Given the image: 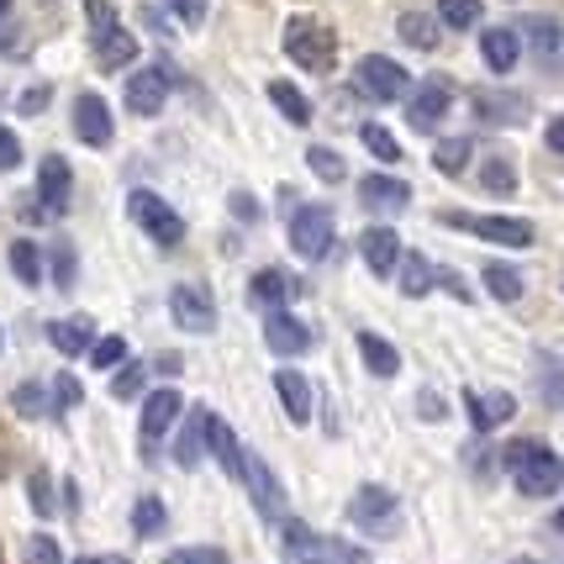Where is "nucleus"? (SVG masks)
Listing matches in <instances>:
<instances>
[{"instance_id":"3c124183","label":"nucleus","mask_w":564,"mask_h":564,"mask_svg":"<svg viewBox=\"0 0 564 564\" xmlns=\"http://www.w3.org/2000/svg\"><path fill=\"white\" fill-rule=\"evenodd\" d=\"M53 264H58V274H53V280H58L64 291H74V253H69V243L53 248Z\"/></svg>"},{"instance_id":"6ab92c4d","label":"nucleus","mask_w":564,"mask_h":564,"mask_svg":"<svg viewBox=\"0 0 564 564\" xmlns=\"http://www.w3.org/2000/svg\"><path fill=\"white\" fill-rule=\"evenodd\" d=\"M274 391H280L285 417H291V422H312V380H306L301 369H291V365L274 369Z\"/></svg>"},{"instance_id":"7c9ffc66","label":"nucleus","mask_w":564,"mask_h":564,"mask_svg":"<svg viewBox=\"0 0 564 564\" xmlns=\"http://www.w3.org/2000/svg\"><path fill=\"white\" fill-rule=\"evenodd\" d=\"M248 295H253L259 306H270V312H280V306L291 301V274H280V270L253 274V285H248Z\"/></svg>"},{"instance_id":"e433bc0d","label":"nucleus","mask_w":564,"mask_h":564,"mask_svg":"<svg viewBox=\"0 0 564 564\" xmlns=\"http://www.w3.org/2000/svg\"><path fill=\"white\" fill-rule=\"evenodd\" d=\"M469 138H443L438 148H433V164H438V174H459L469 164Z\"/></svg>"},{"instance_id":"09e8293b","label":"nucleus","mask_w":564,"mask_h":564,"mask_svg":"<svg viewBox=\"0 0 564 564\" xmlns=\"http://www.w3.org/2000/svg\"><path fill=\"white\" fill-rule=\"evenodd\" d=\"M227 212H232L238 221H259V217H264V206L248 196V191H232V196H227Z\"/></svg>"},{"instance_id":"37998d69","label":"nucleus","mask_w":564,"mask_h":564,"mask_svg":"<svg viewBox=\"0 0 564 564\" xmlns=\"http://www.w3.org/2000/svg\"><path fill=\"white\" fill-rule=\"evenodd\" d=\"M164 564H227V554L212 549V543H185V549H170Z\"/></svg>"},{"instance_id":"a211bd4d","label":"nucleus","mask_w":564,"mask_h":564,"mask_svg":"<svg viewBox=\"0 0 564 564\" xmlns=\"http://www.w3.org/2000/svg\"><path fill=\"white\" fill-rule=\"evenodd\" d=\"M359 200H365L369 212H406L412 206V185L395 180V174H369L365 185H359Z\"/></svg>"},{"instance_id":"13d9d810","label":"nucleus","mask_w":564,"mask_h":564,"mask_svg":"<svg viewBox=\"0 0 564 564\" xmlns=\"http://www.w3.org/2000/svg\"><path fill=\"white\" fill-rule=\"evenodd\" d=\"M554 533H560V539H564V507H560V517H554Z\"/></svg>"},{"instance_id":"412c9836","label":"nucleus","mask_w":564,"mask_h":564,"mask_svg":"<svg viewBox=\"0 0 564 564\" xmlns=\"http://www.w3.org/2000/svg\"><path fill=\"white\" fill-rule=\"evenodd\" d=\"M359 253H365V264L380 274V280H391L395 264H401V243H395L391 227H369L365 238H359Z\"/></svg>"},{"instance_id":"f03ea898","label":"nucleus","mask_w":564,"mask_h":564,"mask_svg":"<svg viewBox=\"0 0 564 564\" xmlns=\"http://www.w3.org/2000/svg\"><path fill=\"white\" fill-rule=\"evenodd\" d=\"M280 549H285V560L291 564H369V554L359 543L348 539H322L312 533L306 522H285V533H280Z\"/></svg>"},{"instance_id":"2f4dec72","label":"nucleus","mask_w":564,"mask_h":564,"mask_svg":"<svg viewBox=\"0 0 564 564\" xmlns=\"http://www.w3.org/2000/svg\"><path fill=\"white\" fill-rule=\"evenodd\" d=\"M480 17H486L480 0H438V26H448V32H475Z\"/></svg>"},{"instance_id":"a18cd8bd","label":"nucleus","mask_w":564,"mask_h":564,"mask_svg":"<svg viewBox=\"0 0 564 564\" xmlns=\"http://www.w3.org/2000/svg\"><path fill=\"white\" fill-rule=\"evenodd\" d=\"M143 380H148V369L127 359V365L117 369V380H111V395H117V401H132V395L143 391Z\"/></svg>"},{"instance_id":"6e6552de","label":"nucleus","mask_w":564,"mask_h":564,"mask_svg":"<svg viewBox=\"0 0 564 564\" xmlns=\"http://www.w3.org/2000/svg\"><path fill=\"white\" fill-rule=\"evenodd\" d=\"M291 248L301 259H322L333 248V206H322V200L301 206L291 217Z\"/></svg>"},{"instance_id":"680f3d73","label":"nucleus","mask_w":564,"mask_h":564,"mask_svg":"<svg viewBox=\"0 0 564 564\" xmlns=\"http://www.w3.org/2000/svg\"><path fill=\"white\" fill-rule=\"evenodd\" d=\"M517 564H533V560H517Z\"/></svg>"},{"instance_id":"39448f33","label":"nucleus","mask_w":564,"mask_h":564,"mask_svg":"<svg viewBox=\"0 0 564 564\" xmlns=\"http://www.w3.org/2000/svg\"><path fill=\"white\" fill-rule=\"evenodd\" d=\"M438 221L459 227V232H475V238H486V243H501V248H533V238H539L528 217H469V212H443Z\"/></svg>"},{"instance_id":"ea45409f","label":"nucleus","mask_w":564,"mask_h":564,"mask_svg":"<svg viewBox=\"0 0 564 564\" xmlns=\"http://www.w3.org/2000/svg\"><path fill=\"white\" fill-rule=\"evenodd\" d=\"M127 354H132V348H127V338H122V333H111V338H96V348H90V365H96V369H122Z\"/></svg>"},{"instance_id":"c85d7f7f","label":"nucleus","mask_w":564,"mask_h":564,"mask_svg":"<svg viewBox=\"0 0 564 564\" xmlns=\"http://www.w3.org/2000/svg\"><path fill=\"white\" fill-rule=\"evenodd\" d=\"M270 100H274V111H280L285 122H295V127L312 122V100L301 96L291 79H270Z\"/></svg>"},{"instance_id":"ddd939ff","label":"nucleus","mask_w":564,"mask_h":564,"mask_svg":"<svg viewBox=\"0 0 564 564\" xmlns=\"http://www.w3.org/2000/svg\"><path fill=\"white\" fill-rule=\"evenodd\" d=\"M465 412H469V427L475 433H491L501 422L517 417V395L507 391H465Z\"/></svg>"},{"instance_id":"c03bdc74","label":"nucleus","mask_w":564,"mask_h":564,"mask_svg":"<svg viewBox=\"0 0 564 564\" xmlns=\"http://www.w3.org/2000/svg\"><path fill=\"white\" fill-rule=\"evenodd\" d=\"M539 386H543V401H549L554 412H564V375L554 359H539Z\"/></svg>"},{"instance_id":"4d7b16f0","label":"nucleus","mask_w":564,"mask_h":564,"mask_svg":"<svg viewBox=\"0 0 564 564\" xmlns=\"http://www.w3.org/2000/svg\"><path fill=\"white\" fill-rule=\"evenodd\" d=\"M543 143L554 148V153H564V117H554V122H549V132H543Z\"/></svg>"},{"instance_id":"49530a36","label":"nucleus","mask_w":564,"mask_h":564,"mask_svg":"<svg viewBox=\"0 0 564 564\" xmlns=\"http://www.w3.org/2000/svg\"><path fill=\"white\" fill-rule=\"evenodd\" d=\"M26 564H64V549L53 533H37V539L26 543Z\"/></svg>"},{"instance_id":"f3484780","label":"nucleus","mask_w":564,"mask_h":564,"mask_svg":"<svg viewBox=\"0 0 564 564\" xmlns=\"http://www.w3.org/2000/svg\"><path fill=\"white\" fill-rule=\"evenodd\" d=\"M475 117L491 127H522L528 122V100L512 90H475Z\"/></svg>"},{"instance_id":"8fccbe9b","label":"nucleus","mask_w":564,"mask_h":564,"mask_svg":"<svg viewBox=\"0 0 564 564\" xmlns=\"http://www.w3.org/2000/svg\"><path fill=\"white\" fill-rule=\"evenodd\" d=\"M48 85H26L22 90V100H17V111H22V117H37V111H48Z\"/></svg>"},{"instance_id":"052dcab7","label":"nucleus","mask_w":564,"mask_h":564,"mask_svg":"<svg viewBox=\"0 0 564 564\" xmlns=\"http://www.w3.org/2000/svg\"><path fill=\"white\" fill-rule=\"evenodd\" d=\"M79 564H106V560H79Z\"/></svg>"},{"instance_id":"864d4df0","label":"nucleus","mask_w":564,"mask_h":564,"mask_svg":"<svg viewBox=\"0 0 564 564\" xmlns=\"http://www.w3.org/2000/svg\"><path fill=\"white\" fill-rule=\"evenodd\" d=\"M164 6H170V11H174V17H180L185 26H196L200 17H206V6H200V0H164Z\"/></svg>"},{"instance_id":"a878e982","label":"nucleus","mask_w":564,"mask_h":564,"mask_svg":"<svg viewBox=\"0 0 564 564\" xmlns=\"http://www.w3.org/2000/svg\"><path fill=\"white\" fill-rule=\"evenodd\" d=\"M206 443H212V454L221 459V469H227L232 480H243V448H238V433L221 417H206Z\"/></svg>"},{"instance_id":"9b49d317","label":"nucleus","mask_w":564,"mask_h":564,"mask_svg":"<svg viewBox=\"0 0 564 564\" xmlns=\"http://www.w3.org/2000/svg\"><path fill=\"white\" fill-rule=\"evenodd\" d=\"M180 412H185V395L174 391V386H164V391H148V401H143V454H153V443L170 433L174 422H180Z\"/></svg>"},{"instance_id":"a19ab883","label":"nucleus","mask_w":564,"mask_h":564,"mask_svg":"<svg viewBox=\"0 0 564 564\" xmlns=\"http://www.w3.org/2000/svg\"><path fill=\"white\" fill-rule=\"evenodd\" d=\"M11 406H17V417H48V391L26 380V386L11 391Z\"/></svg>"},{"instance_id":"72a5a7b5","label":"nucleus","mask_w":564,"mask_h":564,"mask_svg":"<svg viewBox=\"0 0 564 564\" xmlns=\"http://www.w3.org/2000/svg\"><path fill=\"white\" fill-rule=\"evenodd\" d=\"M480 280H486V291H491L496 301H522V274H517L512 264H501V259H496V264L480 270Z\"/></svg>"},{"instance_id":"58836bf2","label":"nucleus","mask_w":564,"mask_h":564,"mask_svg":"<svg viewBox=\"0 0 564 564\" xmlns=\"http://www.w3.org/2000/svg\"><path fill=\"white\" fill-rule=\"evenodd\" d=\"M306 164H312V174H317V180H327V185L348 174L344 153H333V148H322V143H317V148H306Z\"/></svg>"},{"instance_id":"dca6fc26","label":"nucleus","mask_w":564,"mask_h":564,"mask_svg":"<svg viewBox=\"0 0 564 564\" xmlns=\"http://www.w3.org/2000/svg\"><path fill=\"white\" fill-rule=\"evenodd\" d=\"M164 96H170L164 69H138L127 79V111H138V117H159V111H164Z\"/></svg>"},{"instance_id":"aec40b11","label":"nucleus","mask_w":564,"mask_h":564,"mask_svg":"<svg viewBox=\"0 0 564 564\" xmlns=\"http://www.w3.org/2000/svg\"><path fill=\"white\" fill-rule=\"evenodd\" d=\"M264 344H270L280 359H291V354H306V348H312V333H306V322H295L291 312H270V317H264Z\"/></svg>"},{"instance_id":"bf43d9fd","label":"nucleus","mask_w":564,"mask_h":564,"mask_svg":"<svg viewBox=\"0 0 564 564\" xmlns=\"http://www.w3.org/2000/svg\"><path fill=\"white\" fill-rule=\"evenodd\" d=\"M6 11H11V0H0V22H6Z\"/></svg>"},{"instance_id":"4468645a","label":"nucleus","mask_w":564,"mask_h":564,"mask_svg":"<svg viewBox=\"0 0 564 564\" xmlns=\"http://www.w3.org/2000/svg\"><path fill=\"white\" fill-rule=\"evenodd\" d=\"M480 58L491 74H512L522 64V32L517 26H486L480 32Z\"/></svg>"},{"instance_id":"c9c22d12","label":"nucleus","mask_w":564,"mask_h":564,"mask_svg":"<svg viewBox=\"0 0 564 564\" xmlns=\"http://www.w3.org/2000/svg\"><path fill=\"white\" fill-rule=\"evenodd\" d=\"M480 191H491V196H517V170L507 159H486V164H480Z\"/></svg>"},{"instance_id":"4c0bfd02","label":"nucleus","mask_w":564,"mask_h":564,"mask_svg":"<svg viewBox=\"0 0 564 564\" xmlns=\"http://www.w3.org/2000/svg\"><path fill=\"white\" fill-rule=\"evenodd\" d=\"M522 32L533 37V48H539L543 58H554V53H560V22H554V17H528Z\"/></svg>"},{"instance_id":"5fc2aeb1","label":"nucleus","mask_w":564,"mask_h":564,"mask_svg":"<svg viewBox=\"0 0 564 564\" xmlns=\"http://www.w3.org/2000/svg\"><path fill=\"white\" fill-rule=\"evenodd\" d=\"M26 496H32V507H37V512H53V491H48V475H32V486H26Z\"/></svg>"},{"instance_id":"1a4fd4ad","label":"nucleus","mask_w":564,"mask_h":564,"mask_svg":"<svg viewBox=\"0 0 564 564\" xmlns=\"http://www.w3.org/2000/svg\"><path fill=\"white\" fill-rule=\"evenodd\" d=\"M238 486H248V496H253V507L270 517V522H285V491H280V480H274V469L259 459V454H243V480Z\"/></svg>"},{"instance_id":"423d86ee","label":"nucleus","mask_w":564,"mask_h":564,"mask_svg":"<svg viewBox=\"0 0 564 564\" xmlns=\"http://www.w3.org/2000/svg\"><path fill=\"white\" fill-rule=\"evenodd\" d=\"M354 85L365 90L369 100H406L412 96V74L401 69L395 58H386V53H369V58H359V69H354Z\"/></svg>"},{"instance_id":"de8ad7c7","label":"nucleus","mask_w":564,"mask_h":564,"mask_svg":"<svg viewBox=\"0 0 564 564\" xmlns=\"http://www.w3.org/2000/svg\"><path fill=\"white\" fill-rule=\"evenodd\" d=\"M17 164H22V138L11 127H0V174H11Z\"/></svg>"},{"instance_id":"9d476101","label":"nucleus","mask_w":564,"mask_h":564,"mask_svg":"<svg viewBox=\"0 0 564 564\" xmlns=\"http://www.w3.org/2000/svg\"><path fill=\"white\" fill-rule=\"evenodd\" d=\"M448 106H454V85H448L443 74H433V79L417 85V96L406 100V122L417 127V132H433V127L448 117Z\"/></svg>"},{"instance_id":"f257e3e1","label":"nucleus","mask_w":564,"mask_h":564,"mask_svg":"<svg viewBox=\"0 0 564 564\" xmlns=\"http://www.w3.org/2000/svg\"><path fill=\"white\" fill-rule=\"evenodd\" d=\"M501 465L512 469V486L522 496H533V501H543V496H560L564 491V465L554 448H543L539 438H517L501 448Z\"/></svg>"},{"instance_id":"f704fd0d","label":"nucleus","mask_w":564,"mask_h":564,"mask_svg":"<svg viewBox=\"0 0 564 564\" xmlns=\"http://www.w3.org/2000/svg\"><path fill=\"white\" fill-rule=\"evenodd\" d=\"M11 274H17L22 285H37V280H43V253H37L32 238H17V243H11Z\"/></svg>"},{"instance_id":"c756f323","label":"nucleus","mask_w":564,"mask_h":564,"mask_svg":"<svg viewBox=\"0 0 564 564\" xmlns=\"http://www.w3.org/2000/svg\"><path fill=\"white\" fill-rule=\"evenodd\" d=\"M48 344L58 354H90L96 333H90V322H48Z\"/></svg>"},{"instance_id":"7ed1b4c3","label":"nucleus","mask_w":564,"mask_h":564,"mask_svg":"<svg viewBox=\"0 0 564 564\" xmlns=\"http://www.w3.org/2000/svg\"><path fill=\"white\" fill-rule=\"evenodd\" d=\"M285 53H291V64L322 74L333 64V53H338V37H333V26H322L317 17H291V22H285Z\"/></svg>"},{"instance_id":"5701e85b","label":"nucleus","mask_w":564,"mask_h":564,"mask_svg":"<svg viewBox=\"0 0 564 564\" xmlns=\"http://www.w3.org/2000/svg\"><path fill=\"white\" fill-rule=\"evenodd\" d=\"M69 185H74L69 164H64L58 153H48V159L37 164V196L48 200L53 212H64V206H69Z\"/></svg>"},{"instance_id":"393cba45","label":"nucleus","mask_w":564,"mask_h":564,"mask_svg":"<svg viewBox=\"0 0 564 564\" xmlns=\"http://www.w3.org/2000/svg\"><path fill=\"white\" fill-rule=\"evenodd\" d=\"M395 285H401L406 301H417V295H427L433 285H438V270H433L422 253H401V264H395Z\"/></svg>"},{"instance_id":"4be33fe9","label":"nucleus","mask_w":564,"mask_h":564,"mask_svg":"<svg viewBox=\"0 0 564 564\" xmlns=\"http://www.w3.org/2000/svg\"><path fill=\"white\" fill-rule=\"evenodd\" d=\"M138 58V37L122 22H111L106 32H96V64L100 69H127Z\"/></svg>"},{"instance_id":"20e7f679","label":"nucleus","mask_w":564,"mask_h":564,"mask_svg":"<svg viewBox=\"0 0 564 564\" xmlns=\"http://www.w3.org/2000/svg\"><path fill=\"white\" fill-rule=\"evenodd\" d=\"M348 522L369 533V539H395L401 533V501L386 486H365V491L348 501Z\"/></svg>"},{"instance_id":"cd10ccee","label":"nucleus","mask_w":564,"mask_h":564,"mask_svg":"<svg viewBox=\"0 0 564 564\" xmlns=\"http://www.w3.org/2000/svg\"><path fill=\"white\" fill-rule=\"evenodd\" d=\"M206 417H212V412H191L185 427H180V438H174V465L180 469L200 465V448H206Z\"/></svg>"},{"instance_id":"f8f14e48","label":"nucleus","mask_w":564,"mask_h":564,"mask_svg":"<svg viewBox=\"0 0 564 564\" xmlns=\"http://www.w3.org/2000/svg\"><path fill=\"white\" fill-rule=\"evenodd\" d=\"M74 132H79L85 148H111V106H106V96L85 90L74 100Z\"/></svg>"},{"instance_id":"473e14b6","label":"nucleus","mask_w":564,"mask_h":564,"mask_svg":"<svg viewBox=\"0 0 564 564\" xmlns=\"http://www.w3.org/2000/svg\"><path fill=\"white\" fill-rule=\"evenodd\" d=\"M164 528H170V512H164V501H159V496H143V501L132 507V533H138V539H159Z\"/></svg>"},{"instance_id":"6e6d98bb","label":"nucleus","mask_w":564,"mask_h":564,"mask_svg":"<svg viewBox=\"0 0 564 564\" xmlns=\"http://www.w3.org/2000/svg\"><path fill=\"white\" fill-rule=\"evenodd\" d=\"M417 412H422V417H427V422H443V412H448V406H443V401H438V395H433V391H422Z\"/></svg>"},{"instance_id":"79ce46f5","label":"nucleus","mask_w":564,"mask_h":564,"mask_svg":"<svg viewBox=\"0 0 564 564\" xmlns=\"http://www.w3.org/2000/svg\"><path fill=\"white\" fill-rule=\"evenodd\" d=\"M359 138H365V148L375 153V159H386V164H395V159H401V143H395L391 127H375V122H369Z\"/></svg>"},{"instance_id":"603ef678","label":"nucleus","mask_w":564,"mask_h":564,"mask_svg":"<svg viewBox=\"0 0 564 564\" xmlns=\"http://www.w3.org/2000/svg\"><path fill=\"white\" fill-rule=\"evenodd\" d=\"M79 380H74V375H58V380H53V401H58V406H74V401H79Z\"/></svg>"},{"instance_id":"b1692460","label":"nucleus","mask_w":564,"mask_h":564,"mask_svg":"<svg viewBox=\"0 0 564 564\" xmlns=\"http://www.w3.org/2000/svg\"><path fill=\"white\" fill-rule=\"evenodd\" d=\"M395 32H401L406 48H422V53H433L443 37L438 17H427V11H401V17H395Z\"/></svg>"},{"instance_id":"2eb2a0df","label":"nucleus","mask_w":564,"mask_h":564,"mask_svg":"<svg viewBox=\"0 0 564 564\" xmlns=\"http://www.w3.org/2000/svg\"><path fill=\"white\" fill-rule=\"evenodd\" d=\"M170 312L185 333H212L217 327V312H212V295H200L196 285H174L170 291Z\"/></svg>"},{"instance_id":"0eeeda50","label":"nucleus","mask_w":564,"mask_h":564,"mask_svg":"<svg viewBox=\"0 0 564 564\" xmlns=\"http://www.w3.org/2000/svg\"><path fill=\"white\" fill-rule=\"evenodd\" d=\"M127 212H132V221L143 227L153 243L174 248L180 238H185V221H180V212H174V206H164L153 191H132V196H127Z\"/></svg>"},{"instance_id":"bb28decb","label":"nucleus","mask_w":564,"mask_h":564,"mask_svg":"<svg viewBox=\"0 0 564 564\" xmlns=\"http://www.w3.org/2000/svg\"><path fill=\"white\" fill-rule=\"evenodd\" d=\"M359 354H365V369L375 380H395V375H401V354H395V344H386L380 333H359Z\"/></svg>"}]
</instances>
